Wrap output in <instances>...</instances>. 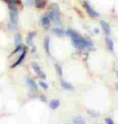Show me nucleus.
<instances>
[{
	"mask_svg": "<svg viewBox=\"0 0 118 124\" xmlns=\"http://www.w3.org/2000/svg\"><path fill=\"white\" fill-rule=\"evenodd\" d=\"M88 113L91 114V116L93 117H98V115H99V113L97 111H95V110H88Z\"/></svg>",
	"mask_w": 118,
	"mask_h": 124,
	"instance_id": "nucleus-21",
	"label": "nucleus"
},
{
	"mask_svg": "<svg viewBox=\"0 0 118 124\" xmlns=\"http://www.w3.org/2000/svg\"><path fill=\"white\" fill-rule=\"evenodd\" d=\"M21 41H22V38H21V35L20 34H16L15 36V43L16 46H19L21 45Z\"/></svg>",
	"mask_w": 118,
	"mask_h": 124,
	"instance_id": "nucleus-19",
	"label": "nucleus"
},
{
	"mask_svg": "<svg viewBox=\"0 0 118 124\" xmlns=\"http://www.w3.org/2000/svg\"><path fill=\"white\" fill-rule=\"evenodd\" d=\"M32 68L34 69L35 72L37 74L38 76L41 78H43V79H45V78H46V74L44 73L42 70H41V69H40V67H39L37 62H32Z\"/></svg>",
	"mask_w": 118,
	"mask_h": 124,
	"instance_id": "nucleus-4",
	"label": "nucleus"
},
{
	"mask_svg": "<svg viewBox=\"0 0 118 124\" xmlns=\"http://www.w3.org/2000/svg\"><path fill=\"white\" fill-rule=\"evenodd\" d=\"M46 16L49 18L50 21L55 22V24H56V25H60V24H61V20H60V14L56 13V12H53V11H50L49 13H47Z\"/></svg>",
	"mask_w": 118,
	"mask_h": 124,
	"instance_id": "nucleus-2",
	"label": "nucleus"
},
{
	"mask_svg": "<svg viewBox=\"0 0 118 124\" xmlns=\"http://www.w3.org/2000/svg\"><path fill=\"white\" fill-rule=\"evenodd\" d=\"M73 122H74V124H86L85 120L82 117H76L73 120Z\"/></svg>",
	"mask_w": 118,
	"mask_h": 124,
	"instance_id": "nucleus-16",
	"label": "nucleus"
},
{
	"mask_svg": "<svg viewBox=\"0 0 118 124\" xmlns=\"http://www.w3.org/2000/svg\"><path fill=\"white\" fill-rule=\"evenodd\" d=\"M66 34L70 36L71 39H78V38L81 37L80 34L78 32H76V30H74V29H68V30L66 31Z\"/></svg>",
	"mask_w": 118,
	"mask_h": 124,
	"instance_id": "nucleus-8",
	"label": "nucleus"
},
{
	"mask_svg": "<svg viewBox=\"0 0 118 124\" xmlns=\"http://www.w3.org/2000/svg\"><path fill=\"white\" fill-rule=\"evenodd\" d=\"M34 4L36 8H44L46 7V0H34Z\"/></svg>",
	"mask_w": 118,
	"mask_h": 124,
	"instance_id": "nucleus-11",
	"label": "nucleus"
},
{
	"mask_svg": "<svg viewBox=\"0 0 118 124\" xmlns=\"http://www.w3.org/2000/svg\"><path fill=\"white\" fill-rule=\"evenodd\" d=\"M26 83H27V85L31 89H33V90H36V89H37L36 83H35L33 79L29 78H26Z\"/></svg>",
	"mask_w": 118,
	"mask_h": 124,
	"instance_id": "nucleus-7",
	"label": "nucleus"
},
{
	"mask_svg": "<svg viewBox=\"0 0 118 124\" xmlns=\"http://www.w3.org/2000/svg\"><path fill=\"white\" fill-rule=\"evenodd\" d=\"M5 1H7L8 4H16L17 0H5Z\"/></svg>",
	"mask_w": 118,
	"mask_h": 124,
	"instance_id": "nucleus-24",
	"label": "nucleus"
},
{
	"mask_svg": "<svg viewBox=\"0 0 118 124\" xmlns=\"http://www.w3.org/2000/svg\"><path fill=\"white\" fill-rule=\"evenodd\" d=\"M26 54H27V48L24 46V49L22 50V53H21V55H20V57H19V58L17 59V61L15 62V64L12 66V68H15V67L20 65V64L22 63V61L24 60V58H25V56H26Z\"/></svg>",
	"mask_w": 118,
	"mask_h": 124,
	"instance_id": "nucleus-6",
	"label": "nucleus"
},
{
	"mask_svg": "<svg viewBox=\"0 0 118 124\" xmlns=\"http://www.w3.org/2000/svg\"><path fill=\"white\" fill-rule=\"evenodd\" d=\"M50 8H51V11L56 12V13H58L60 14V9H59V6L56 4V3H53V4L50 6Z\"/></svg>",
	"mask_w": 118,
	"mask_h": 124,
	"instance_id": "nucleus-18",
	"label": "nucleus"
},
{
	"mask_svg": "<svg viewBox=\"0 0 118 124\" xmlns=\"http://www.w3.org/2000/svg\"><path fill=\"white\" fill-rule=\"evenodd\" d=\"M95 34H97V33H99V30H98L97 28H95Z\"/></svg>",
	"mask_w": 118,
	"mask_h": 124,
	"instance_id": "nucleus-26",
	"label": "nucleus"
},
{
	"mask_svg": "<svg viewBox=\"0 0 118 124\" xmlns=\"http://www.w3.org/2000/svg\"><path fill=\"white\" fill-rule=\"evenodd\" d=\"M26 3H27V5L31 6V5L34 3V0H26Z\"/></svg>",
	"mask_w": 118,
	"mask_h": 124,
	"instance_id": "nucleus-25",
	"label": "nucleus"
},
{
	"mask_svg": "<svg viewBox=\"0 0 118 124\" xmlns=\"http://www.w3.org/2000/svg\"><path fill=\"white\" fill-rule=\"evenodd\" d=\"M34 37H35V33H33V32H31V33L28 34V36H27V45L31 46V45L33 44V39H34Z\"/></svg>",
	"mask_w": 118,
	"mask_h": 124,
	"instance_id": "nucleus-17",
	"label": "nucleus"
},
{
	"mask_svg": "<svg viewBox=\"0 0 118 124\" xmlns=\"http://www.w3.org/2000/svg\"><path fill=\"white\" fill-rule=\"evenodd\" d=\"M54 34L55 35H56L57 37H63V36L65 35V31L63 30L62 28H59V27H56V28H54Z\"/></svg>",
	"mask_w": 118,
	"mask_h": 124,
	"instance_id": "nucleus-15",
	"label": "nucleus"
},
{
	"mask_svg": "<svg viewBox=\"0 0 118 124\" xmlns=\"http://www.w3.org/2000/svg\"><path fill=\"white\" fill-rule=\"evenodd\" d=\"M59 105H60V101H58V100H52L49 103L50 108H52V109H56V108H57L58 107H59Z\"/></svg>",
	"mask_w": 118,
	"mask_h": 124,
	"instance_id": "nucleus-12",
	"label": "nucleus"
},
{
	"mask_svg": "<svg viewBox=\"0 0 118 124\" xmlns=\"http://www.w3.org/2000/svg\"><path fill=\"white\" fill-rule=\"evenodd\" d=\"M105 122H106V124H114V120H111V119H109V118L105 119Z\"/></svg>",
	"mask_w": 118,
	"mask_h": 124,
	"instance_id": "nucleus-23",
	"label": "nucleus"
},
{
	"mask_svg": "<svg viewBox=\"0 0 118 124\" xmlns=\"http://www.w3.org/2000/svg\"><path fill=\"white\" fill-rule=\"evenodd\" d=\"M8 8H9V18H10L9 28L11 30H15L16 29L18 24V11L16 8V4H8Z\"/></svg>",
	"mask_w": 118,
	"mask_h": 124,
	"instance_id": "nucleus-1",
	"label": "nucleus"
},
{
	"mask_svg": "<svg viewBox=\"0 0 118 124\" xmlns=\"http://www.w3.org/2000/svg\"><path fill=\"white\" fill-rule=\"evenodd\" d=\"M84 8H85V10H86V12H87V14L90 16H92V17H97V16H99V14L95 11V9L92 8L87 2H84Z\"/></svg>",
	"mask_w": 118,
	"mask_h": 124,
	"instance_id": "nucleus-3",
	"label": "nucleus"
},
{
	"mask_svg": "<svg viewBox=\"0 0 118 124\" xmlns=\"http://www.w3.org/2000/svg\"><path fill=\"white\" fill-rule=\"evenodd\" d=\"M100 24H101V27L103 28L104 32L105 33V35L106 36H109L111 33V29H110V26L108 25V23H106L105 21H104V20H101L100 21Z\"/></svg>",
	"mask_w": 118,
	"mask_h": 124,
	"instance_id": "nucleus-5",
	"label": "nucleus"
},
{
	"mask_svg": "<svg viewBox=\"0 0 118 124\" xmlns=\"http://www.w3.org/2000/svg\"><path fill=\"white\" fill-rule=\"evenodd\" d=\"M39 85L41 86L43 89H46L47 88H48L47 84H46V82H44V81H40V82H39Z\"/></svg>",
	"mask_w": 118,
	"mask_h": 124,
	"instance_id": "nucleus-22",
	"label": "nucleus"
},
{
	"mask_svg": "<svg viewBox=\"0 0 118 124\" xmlns=\"http://www.w3.org/2000/svg\"><path fill=\"white\" fill-rule=\"evenodd\" d=\"M44 46H45V49H46V53H49L50 52V39L48 37H46L44 41Z\"/></svg>",
	"mask_w": 118,
	"mask_h": 124,
	"instance_id": "nucleus-13",
	"label": "nucleus"
},
{
	"mask_svg": "<svg viewBox=\"0 0 118 124\" xmlns=\"http://www.w3.org/2000/svg\"><path fill=\"white\" fill-rule=\"evenodd\" d=\"M105 43H106V46L109 50L110 51L114 50V42L112 41V39H109V38H105Z\"/></svg>",
	"mask_w": 118,
	"mask_h": 124,
	"instance_id": "nucleus-14",
	"label": "nucleus"
},
{
	"mask_svg": "<svg viewBox=\"0 0 118 124\" xmlns=\"http://www.w3.org/2000/svg\"><path fill=\"white\" fill-rule=\"evenodd\" d=\"M61 86L63 89H66V90H73L74 89V87H73L72 84H70L69 82L65 81V80H64V79H61Z\"/></svg>",
	"mask_w": 118,
	"mask_h": 124,
	"instance_id": "nucleus-9",
	"label": "nucleus"
},
{
	"mask_svg": "<svg viewBox=\"0 0 118 124\" xmlns=\"http://www.w3.org/2000/svg\"><path fill=\"white\" fill-rule=\"evenodd\" d=\"M41 25L45 28H48L50 27V19L46 16H44L42 18H41Z\"/></svg>",
	"mask_w": 118,
	"mask_h": 124,
	"instance_id": "nucleus-10",
	"label": "nucleus"
},
{
	"mask_svg": "<svg viewBox=\"0 0 118 124\" xmlns=\"http://www.w3.org/2000/svg\"><path fill=\"white\" fill-rule=\"evenodd\" d=\"M56 70L57 73H58V75L60 76V77H62V75H63V72H62V68L59 65H56Z\"/></svg>",
	"mask_w": 118,
	"mask_h": 124,
	"instance_id": "nucleus-20",
	"label": "nucleus"
},
{
	"mask_svg": "<svg viewBox=\"0 0 118 124\" xmlns=\"http://www.w3.org/2000/svg\"><path fill=\"white\" fill-rule=\"evenodd\" d=\"M41 99L43 100V101H46V98H45V97H43V96H41Z\"/></svg>",
	"mask_w": 118,
	"mask_h": 124,
	"instance_id": "nucleus-27",
	"label": "nucleus"
}]
</instances>
